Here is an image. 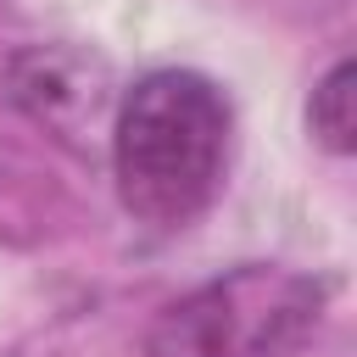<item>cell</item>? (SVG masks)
<instances>
[{"instance_id":"6da1fadb","label":"cell","mask_w":357,"mask_h":357,"mask_svg":"<svg viewBox=\"0 0 357 357\" xmlns=\"http://www.w3.org/2000/svg\"><path fill=\"white\" fill-rule=\"evenodd\" d=\"M234 112L229 95L190 67L134 78L112 117V178L134 223L173 234L190 229L223 190Z\"/></svg>"},{"instance_id":"7a4b0ae2","label":"cell","mask_w":357,"mask_h":357,"mask_svg":"<svg viewBox=\"0 0 357 357\" xmlns=\"http://www.w3.org/2000/svg\"><path fill=\"white\" fill-rule=\"evenodd\" d=\"M329 284L284 262H240L167 301L145 329V357H290L307 346Z\"/></svg>"},{"instance_id":"3957f363","label":"cell","mask_w":357,"mask_h":357,"mask_svg":"<svg viewBox=\"0 0 357 357\" xmlns=\"http://www.w3.org/2000/svg\"><path fill=\"white\" fill-rule=\"evenodd\" d=\"M6 95L17 112L45 123L50 134H84L106 106V67L67 45H33L11 56Z\"/></svg>"},{"instance_id":"277c9868","label":"cell","mask_w":357,"mask_h":357,"mask_svg":"<svg viewBox=\"0 0 357 357\" xmlns=\"http://www.w3.org/2000/svg\"><path fill=\"white\" fill-rule=\"evenodd\" d=\"M351 84H357V67L351 56H340L307 95V134L329 151V156H351L357 145V117H351Z\"/></svg>"}]
</instances>
